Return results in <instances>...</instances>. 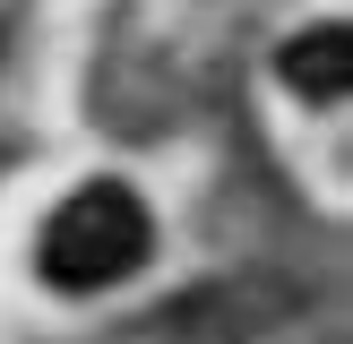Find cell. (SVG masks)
<instances>
[{
	"mask_svg": "<svg viewBox=\"0 0 353 344\" xmlns=\"http://www.w3.org/2000/svg\"><path fill=\"white\" fill-rule=\"evenodd\" d=\"M147 250H155V224H147V206H138V189L86 181L78 198L52 206L43 241H34V267L61 292H112V284H130V275L147 267Z\"/></svg>",
	"mask_w": 353,
	"mask_h": 344,
	"instance_id": "obj_1",
	"label": "cell"
},
{
	"mask_svg": "<svg viewBox=\"0 0 353 344\" xmlns=\"http://www.w3.org/2000/svg\"><path fill=\"white\" fill-rule=\"evenodd\" d=\"M276 78H285L302 103L336 112V103L353 95V26H345V17H327V26H302L285 52H276Z\"/></svg>",
	"mask_w": 353,
	"mask_h": 344,
	"instance_id": "obj_2",
	"label": "cell"
}]
</instances>
